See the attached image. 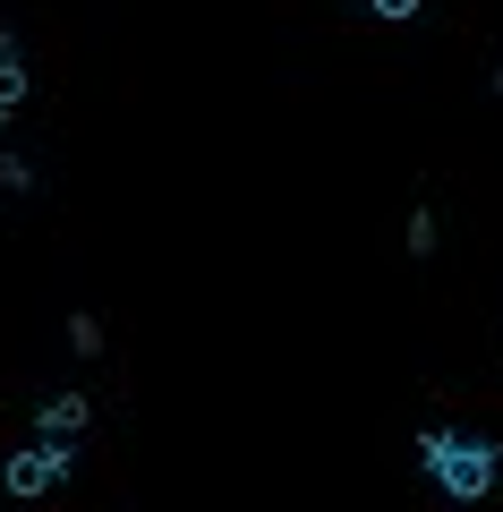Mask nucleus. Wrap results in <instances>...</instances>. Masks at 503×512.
<instances>
[{"label":"nucleus","mask_w":503,"mask_h":512,"mask_svg":"<svg viewBox=\"0 0 503 512\" xmlns=\"http://www.w3.org/2000/svg\"><path fill=\"white\" fill-rule=\"evenodd\" d=\"M69 461H77V444H43V436H35V453H9L0 487H9V495H43V487L69 478Z\"/></svg>","instance_id":"f03ea898"},{"label":"nucleus","mask_w":503,"mask_h":512,"mask_svg":"<svg viewBox=\"0 0 503 512\" xmlns=\"http://www.w3.org/2000/svg\"><path fill=\"white\" fill-rule=\"evenodd\" d=\"M0 188H9V197H26V188H35V163H18V154H0Z\"/></svg>","instance_id":"0eeeda50"},{"label":"nucleus","mask_w":503,"mask_h":512,"mask_svg":"<svg viewBox=\"0 0 503 512\" xmlns=\"http://www.w3.org/2000/svg\"><path fill=\"white\" fill-rule=\"evenodd\" d=\"M367 9H376V18H393V26H401V18H418V0H367Z\"/></svg>","instance_id":"6e6552de"},{"label":"nucleus","mask_w":503,"mask_h":512,"mask_svg":"<svg viewBox=\"0 0 503 512\" xmlns=\"http://www.w3.org/2000/svg\"><path fill=\"white\" fill-rule=\"evenodd\" d=\"M401 248H410V256H435V214H427V205L410 214V231H401Z\"/></svg>","instance_id":"39448f33"},{"label":"nucleus","mask_w":503,"mask_h":512,"mask_svg":"<svg viewBox=\"0 0 503 512\" xmlns=\"http://www.w3.org/2000/svg\"><path fill=\"white\" fill-rule=\"evenodd\" d=\"M86 427H94V402H86V393H52V402L35 410V436H43V444H77Z\"/></svg>","instance_id":"7ed1b4c3"},{"label":"nucleus","mask_w":503,"mask_h":512,"mask_svg":"<svg viewBox=\"0 0 503 512\" xmlns=\"http://www.w3.org/2000/svg\"><path fill=\"white\" fill-rule=\"evenodd\" d=\"M26 111V43L18 35H0V128Z\"/></svg>","instance_id":"20e7f679"},{"label":"nucleus","mask_w":503,"mask_h":512,"mask_svg":"<svg viewBox=\"0 0 503 512\" xmlns=\"http://www.w3.org/2000/svg\"><path fill=\"white\" fill-rule=\"evenodd\" d=\"M69 350H77V359H94V350H103V325H94V316H69Z\"/></svg>","instance_id":"423d86ee"},{"label":"nucleus","mask_w":503,"mask_h":512,"mask_svg":"<svg viewBox=\"0 0 503 512\" xmlns=\"http://www.w3.org/2000/svg\"><path fill=\"white\" fill-rule=\"evenodd\" d=\"M418 470H427L452 504H478V495L503 478V444L461 436V427H427V436H418Z\"/></svg>","instance_id":"f257e3e1"}]
</instances>
